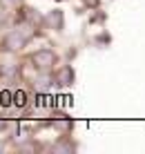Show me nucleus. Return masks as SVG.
Returning <instances> with one entry per match:
<instances>
[{
  "label": "nucleus",
  "mask_w": 145,
  "mask_h": 154,
  "mask_svg": "<svg viewBox=\"0 0 145 154\" xmlns=\"http://www.w3.org/2000/svg\"><path fill=\"white\" fill-rule=\"evenodd\" d=\"M34 63L40 69H49V67H54V63H56V54L49 51V49H40V51L34 54Z\"/></svg>",
  "instance_id": "obj_1"
},
{
  "label": "nucleus",
  "mask_w": 145,
  "mask_h": 154,
  "mask_svg": "<svg viewBox=\"0 0 145 154\" xmlns=\"http://www.w3.org/2000/svg\"><path fill=\"white\" fill-rule=\"evenodd\" d=\"M27 38H29V34H18V29H16L14 34L7 38V42H5V45H7L9 49H20V47H25Z\"/></svg>",
  "instance_id": "obj_2"
},
{
  "label": "nucleus",
  "mask_w": 145,
  "mask_h": 154,
  "mask_svg": "<svg viewBox=\"0 0 145 154\" xmlns=\"http://www.w3.org/2000/svg\"><path fill=\"white\" fill-rule=\"evenodd\" d=\"M56 81L60 83V85H69V83L74 81V72H72V67H63V69L56 74Z\"/></svg>",
  "instance_id": "obj_3"
},
{
  "label": "nucleus",
  "mask_w": 145,
  "mask_h": 154,
  "mask_svg": "<svg viewBox=\"0 0 145 154\" xmlns=\"http://www.w3.org/2000/svg\"><path fill=\"white\" fill-rule=\"evenodd\" d=\"M14 103L18 105V107H23V105L27 103V96H25V92H16V94H14Z\"/></svg>",
  "instance_id": "obj_4"
},
{
  "label": "nucleus",
  "mask_w": 145,
  "mask_h": 154,
  "mask_svg": "<svg viewBox=\"0 0 145 154\" xmlns=\"http://www.w3.org/2000/svg\"><path fill=\"white\" fill-rule=\"evenodd\" d=\"M11 98H14L11 92H7V89H5V92H0V105H9V103H11Z\"/></svg>",
  "instance_id": "obj_5"
},
{
  "label": "nucleus",
  "mask_w": 145,
  "mask_h": 154,
  "mask_svg": "<svg viewBox=\"0 0 145 154\" xmlns=\"http://www.w3.org/2000/svg\"><path fill=\"white\" fill-rule=\"evenodd\" d=\"M49 23H51V25L56 23V27H63V18H60V11L51 14V16H49Z\"/></svg>",
  "instance_id": "obj_6"
}]
</instances>
